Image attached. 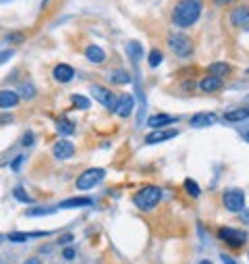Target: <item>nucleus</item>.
<instances>
[{
	"mask_svg": "<svg viewBox=\"0 0 249 264\" xmlns=\"http://www.w3.org/2000/svg\"><path fill=\"white\" fill-rule=\"evenodd\" d=\"M201 0H179L172 8V23L176 27H191L201 15Z\"/></svg>",
	"mask_w": 249,
	"mask_h": 264,
	"instance_id": "f257e3e1",
	"label": "nucleus"
},
{
	"mask_svg": "<svg viewBox=\"0 0 249 264\" xmlns=\"http://www.w3.org/2000/svg\"><path fill=\"white\" fill-rule=\"evenodd\" d=\"M162 198V189L156 187V185H146V187H141L137 193H135V204H137V208L141 210H152V208H156L158 202Z\"/></svg>",
	"mask_w": 249,
	"mask_h": 264,
	"instance_id": "f03ea898",
	"label": "nucleus"
},
{
	"mask_svg": "<svg viewBox=\"0 0 249 264\" xmlns=\"http://www.w3.org/2000/svg\"><path fill=\"white\" fill-rule=\"evenodd\" d=\"M104 175H106V171H104V169H100V167L87 169V171H83V173L77 177L75 187H77V189H81V191L91 189V187H96L100 181H104Z\"/></svg>",
	"mask_w": 249,
	"mask_h": 264,
	"instance_id": "7ed1b4c3",
	"label": "nucleus"
},
{
	"mask_svg": "<svg viewBox=\"0 0 249 264\" xmlns=\"http://www.w3.org/2000/svg\"><path fill=\"white\" fill-rule=\"evenodd\" d=\"M168 48L172 50V54L187 59V56L193 54V42L189 40L185 33H170L168 36Z\"/></svg>",
	"mask_w": 249,
	"mask_h": 264,
	"instance_id": "20e7f679",
	"label": "nucleus"
},
{
	"mask_svg": "<svg viewBox=\"0 0 249 264\" xmlns=\"http://www.w3.org/2000/svg\"><path fill=\"white\" fill-rule=\"evenodd\" d=\"M222 202H224V208L231 210V212H241L245 208V193L243 189H237L231 187L222 193Z\"/></svg>",
	"mask_w": 249,
	"mask_h": 264,
	"instance_id": "39448f33",
	"label": "nucleus"
},
{
	"mask_svg": "<svg viewBox=\"0 0 249 264\" xmlns=\"http://www.w3.org/2000/svg\"><path fill=\"white\" fill-rule=\"evenodd\" d=\"M218 237L222 239L227 246L231 248H241L247 242V231H241V229H233V227H222L218 231Z\"/></svg>",
	"mask_w": 249,
	"mask_h": 264,
	"instance_id": "423d86ee",
	"label": "nucleus"
},
{
	"mask_svg": "<svg viewBox=\"0 0 249 264\" xmlns=\"http://www.w3.org/2000/svg\"><path fill=\"white\" fill-rule=\"evenodd\" d=\"M91 96L96 98L102 106H108V108L114 110V106H116V96L112 94L108 88H104V86H91Z\"/></svg>",
	"mask_w": 249,
	"mask_h": 264,
	"instance_id": "0eeeda50",
	"label": "nucleus"
},
{
	"mask_svg": "<svg viewBox=\"0 0 249 264\" xmlns=\"http://www.w3.org/2000/svg\"><path fill=\"white\" fill-rule=\"evenodd\" d=\"M52 154L58 158V160H67V158H71L75 154V146L71 144L69 140H58L56 144H54V148H52Z\"/></svg>",
	"mask_w": 249,
	"mask_h": 264,
	"instance_id": "6e6552de",
	"label": "nucleus"
},
{
	"mask_svg": "<svg viewBox=\"0 0 249 264\" xmlns=\"http://www.w3.org/2000/svg\"><path fill=\"white\" fill-rule=\"evenodd\" d=\"M73 75H75V69L71 67V65H65V63L56 65V67L52 69V77L56 79L58 84H69L71 79H73Z\"/></svg>",
	"mask_w": 249,
	"mask_h": 264,
	"instance_id": "1a4fd4ad",
	"label": "nucleus"
},
{
	"mask_svg": "<svg viewBox=\"0 0 249 264\" xmlns=\"http://www.w3.org/2000/svg\"><path fill=\"white\" fill-rule=\"evenodd\" d=\"M133 96L131 94H125V96H118V102H116V106H114V114L116 117H129L133 110Z\"/></svg>",
	"mask_w": 249,
	"mask_h": 264,
	"instance_id": "9d476101",
	"label": "nucleus"
},
{
	"mask_svg": "<svg viewBox=\"0 0 249 264\" xmlns=\"http://www.w3.org/2000/svg\"><path fill=\"white\" fill-rule=\"evenodd\" d=\"M231 21H233V25H237V27L249 25V6H245V4L235 6L231 10Z\"/></svg>",
	"mask_w": 249,
	"mask_h": 264,
	"instance_id": "9b49d317",
	"label": "nucleus"
},
{
	"mask_svg": "<svg viewBox=\"0 0 249 264\" xmlns=\"http://www.w3.org/2000/svg\"><path fill=\"white\" fill-rule=\"evenodd\" d=\"M216 123V114L214 112H199L195 114V117H191V121H189V125L195 129H201V127H210V125Z\"/></svg>",
	"mask_w": 249,
	"mask_h": 264,
	"instance_id": "f8f14e48",
	"label": "nucleus"
},
{
	"mask_svg": "<svg viewBox=\"0 0 249 264\" xmlns=\"http://www.w3.org/2000/svg\"><path fill=\"white\" fill-rule=\"evenodd\" d=\"M197 86H199L201 91H206V94H212V91H218V89L222 88V79H220V77H214V75H206Z\"/></svg>",
	"mask_w": 249,
	"mask_h": 264,
	"instance_id": "ddd939ff",
	"label": "nucleus"
},
{
	"mask_svg": "<svg viewBox=\"0 0 249 264\" xmlns=\"http://www.w3.org/2000/svg\"><path fill=\"white\" fill-rule=\"evenodd\" d=\"M21 96L17 91H10V89H0V108H13L19 104Z\"/></svg>",
	"mask_w": 249,
	"mask_h": 264,
	"instance_id": "4468645a",
	"label": "nucleus"
},
{
	"mask_svg": "<svg viewBox=\"0 0 249 264\" xmlns=\"http://www.w3.org/2000/svg\"><path fill=\"white\" fill-rule=\"evenodd\" d=\"M179 135V131H172V129H168V131H152V133H148L146 135V144H160V142H166V140H172V137H176Z\"/></svg>",
	"mask_w": 249,
	"mask_h": 264,
	"instance_id": "2eb2a0df",
	"label": "nucleus"
},
{
	"mask_svg": "<svg viewBox=\"0 0 249 264\" xmlns=\"http://www.w3.org/2000/svg\"><path fill=\"white\" fill-rule=\"evenodd\" d=\"M179 119L174 114H154V117L148 119V125L152 129H158V127H164V125H170V123H176Z\"/></svg>",
	"mask_w": 249,
	"mask_h": 264,
	"instance_id": "dca6fc26",
	"label": "nucleus"
},
{
	"mask_svg": "<svg viewBox=\"0 0 249 264\" xmlns=\"http://www.w3.org/2000/svg\"><path fill=\"white\" fill-rule=\"evenodd\" d=\"M85 56H87V61L93 63V65H100V63L106 61V52L100 48V46H96V44L87 46V48H85Z\"/></svg>",
	"mask_w": 249,
	"mask_h": 264,
	"instance_id": "f3484780",
	"label": "nucleus"
},
{
	"mask_svg": "<svg viewBox=\"0 0 249 264\" xmlns=\"http://www.w3.org/2000/svg\"><path fill=\"white\" fill-rule=\"evenodd\" d=\"M224 119H227V121H231V123L245 121V119H249V106L233 108V110H229V112H224Z\"/></svg>",
	"mask_w": 249,
	"mask_h": 264,
	"instance_id": "a211bd4d",
	"label": "nucleus"
},
{
	"mask_svg": "<svg viewBox=\"0 0 249 264\" xmlns=\"http://www.w3.org/2000/svg\"><path fill=\"white\" fill-rule=\"evenodd\" d=\"M56 133L58 135H73L75 133V123L65 119V117H61V119L56 121Z\"/></svg>",
	"mask_w": 249,
	"mask_h": 264,
	"instance_id": "6ab92c4d",
	"label": "nucleus"
},
{
	"mask_svg": "<svg viewBox=\"0 0 249 264\" xmlns=\"http://www.w3.org/2000/svg\"><path fill=\"white\" fill-rule=\"evenodd\" d=\"M231 73V65L229 63H214V65H210L208 69V75H214V77H220L224 79Z\"/></svg>",
	"mask_w": 249,
	"mask_h": 264,
	"instance_id": "aec40b11",
	"label": "nucleus"
},
{
	"mask_svg": "<svg viewBox=\"0 0 249 264\" xmlns=\"http://www.w3.org/2000/svg\"><path fill=\"white\" fill-rule=\"evenodd\" d=\"M83 206H91V198H69L58 204V208H83Z\"/></svg>",
	"mask_w": 249,
	"mask_h": 264,
	"instance_id": "412c9836",
	"label": "nucleus"
},
{
	"mask_svg": "<svg viewBox=\"0 0 249 264\" xmlns=\"http://www.w3.org/2000/svg\"><path fill=\"white\" fill-rule=\"evenodd\" d=\"M48 231H35V233H8V242H15V244H23L31 237H46Z\"/></svg>",
	"mask_w": 249,
	"mask_h": 264,
	"instance_id": "4be33fe9",
	"label": "nucleus"
},
{
	"mask_svg": "<svg viewBox=\"0 0 249 264\" xmlns=\"http://www.w3.org/2000/svg\"><path fill=\"white\" fill-rule=\"evenodd\" d=\"M110 82L116 84V86H123V84H131V75H129L127 71H114L110 75Z\"/></svg>",
	"mask_w": 249,
	"mask_h": 264,
	"instance_id": "5701e85b",
	"label": "nucleus"
},
{
	"mask_svg": "<svg viewBox=\"0 0 249 264\" xmlns=\"http://www.w3.org/2000/svg\"><path fill=\"white\" fill-rule=\"evenodd\" d=\"M71 102H73V106L79 108V110H85L89 106V98H85L83 94H73L71 96Z\"/></svg>",
	"mask_w": 249,
	"mask_h": 264,
	"instance_id": "b1692460",
	"label": "nucleus"
},
{
	"mask_svg": "<svg viewBox=\"0 0 249 264\" xmlns=\"http://www.w3.org/2000/svg\"><path fill=\"white\" fill-rule=\"evenodd\" d=\"M58 208V206H40V208H29L25 214L27 216H44V214H50Z\"/></svg>",
	"mask_w": 249,
	"mask_h": 264,
	"instance_id": "393cba45",
	"label": "nucleus"
},
{
	"mask_svg": "<svg viewBox=\"0 0 249 264\" xmlns=\"http://www.w3.org/2000/svg\"><path fill=\"white\" fill-rule=\"evenodd\" d=\"M19 96H21V98H25V100H31V98H35V88H33L29 82L21 84V88H19Z\"/></svg>",
	"mask_w": 249,
	"mask_h": 264,
	"instance_id": "a878e982",
	"label": "nucleus"
},
{
	"mask_svg": "<svg viewBox=\"0 0 249 264\" xmlns=\"http://www.w3.org/2000/svg\"><path fill=\"white\" fill-rule=\"evenodd\" d=\"M185 189H187V193H191L193 198H199L201 196V189H199V185H197L193 179H185Z\"/></svg>",
	"mask_w": 249,
	"mask_h": 264,
	"instance_id": "bb28decb",
	"label": "nucleus"
},
{
	"mask_svg": "<svg viewBox=\"0 0 249 264\" xmlns=\"http://www.w3.org/2000/svg\"><path fill=\"white\" fill-rule=\"evenodd\" d=\"M13 196L19 200V202H25V204H31V198H29V193L25 191V189H23L21 185H17L15 189H13Z\"/></svg>",
	"mask_w": 249,
	"mask_h": 264,
	"instance_id": "cd10ccee",
	"label": "nucleus"
},
{
	"mask_svg": "<svg viewBox=\"0 0 249 264\" xmlns=\"http://www.w3.org/2000/svg\"><path fill=\"white\" fill-rule=\"evenodd\" d=\"M162 63V52L158 50V48H154L152 52H150V59H148V65L150 67H158Z\"/></svg>",
	"mask_w": 249,
	"mask_h": 264,
	"instance_id": "c85d7f7f",
	"label": "nucleus"
},
{
	"mask_svg": "<svg viewBox=\"0 0 249 264\" xmlns=\"http://www.w3.org/2000/svg\"><path fill=\"white\" fill-rule=\"evenodd\" d=\"M127 52H129V56H131L133 61H137V59H139V54H141V46H139L137 42H129Z\"/></svg>",
	"mask_w": 249,
	"mask_h": 264,
	"instance_id": "c756f323",
	"label": "nucleus"
},
{
	"mask_svg": "<svg viewBox=\"0 0 249 264\" xmlns=\"http://www.w3.org/2000/svg\"><path fill=\"white\" fill-rule=\"evenodd\" d=\"M21 144H23V148H31L33 146V133L31 131H25V135L21 137Z\"/></svg>",
	"mask_w": 249,
	"mask_h": 264,
	"instance_id": "7c9ffc66",
	"label": "nucleus"
},
{
	"mask_svg": "<svg viewBox=\"0 0 249 264\" xmlns=\"http://www.w3.org/2000/svg\"><path fill=\"white\" fill-rule=\"evenodd\" d=\"M23 160H25V156H23V154H19L15 160H13V163H10V169H13L15 171V173H17V171L21 169V165H23Z\"/></svg>",
	"mask_w": 249,
	"mask_h": 264,
	"instance_id": "2f4dec72",
	"label": "nucleus"
},
{
	"mask_svg": "<svg viewBox=\"0 0 249 264\" xmlns=\"http://www.w3.org/2000/svg\"><path fill=\"white\" fill-rule=\"evenodd\" d=\"M63 256H65L67 260H73V258H75V248H65V250H63Z\"/></svg>",
	"mask_w": 249,
	"mask_h": 264,
	"instance_id": "473e14b6",
	"label": "nucleus"
},
{
	"mask_svg": "<svg viewBox=\"0 0 249 264\" xmlns=\"http://www.w3.org/2000/svg\"><path fill=\"white\" fill-rule=\"evenodd\" d=\"M23 38H25L23 33H10V36H6V40H8V42H21Z\"/></svg>",
	"mask_w": 249,
	"mask_h": 264,
	"instance_id": "72a5a7b5",
	"label": "nucleus"
},
{
	"mask_svg": "<svg viewBox=\"0 0 249 264\" xmlns=\"http://www.w3.org/2000/svg\"><path fill=\"white\" fill-rule=\"evenodd\" d=\"M10 56H13V50H4L2 54H0V65H2L4 61H8V59H10Z\"/></svg>",
	"mask_w": 249,
	"mask_h": 264,
	"instance_id": "f704fd0d",
	"label": "nucleus"
},
{
	"mask_svg": "<svg viewBox=\"0 0 249 264\" xmlns=\"http://www.w3.org/2000/svg\"><path fill=\"white\" fill-rule=\"evenodd\" d=\"M71 242H73V235H63L61 239H58V244H61V246H65V244H71Z\"/></svg>",
	"mask_w": 249,
	"mask_h": 264,
	"instance_id": "c9c22d12",
	"label": "nucleus"
},
{
	"mask_svg": "<svg viewBox=\"0 0 249 264\" xmlns=\"http://www.w3.org/2000/svg\"><path fill=\"white\" fill-rule=\"evenodd\" d=\"M220 260H222V264H237L231 256H227V254H220Z\"/></svg>",
	"mask_w": 249,
	"mask_h": 264,
	"instance_id": "e433bc0d",
	"label": "nucleus"
},
{
	"mask_svg": "<svg viewBox=\"0 0 249 264\" xmlns=\"http://www.w3.org/2000/svg\"><path fill=\"white\" fill-rule=\"evenodd\" d=\"M25 264H42V260L33 256V258H27V260H25Z\"/></svg>",
	"mask_w": 249,
	"mask_h": 264,
	"instance_id": "4c0bfd02",
	"label": "nucleus"
},
{
	"mask_svg": "<svg viewBox=\"0 0 249 264\" xmlns=\"http://www.w3.org/2000/svg\"><path fill=\"white\" fill-rule=\"evenodd\" d=\"M199 264H212V262H210V260H201Z\"/></svg>",
	"mask_w": 249,
	"mask_h": 264,
	"instance_id": "58836bf2",
	"label": "nucleus"
},
{
	"mask_svg": "<svg viewBox=\"0 0 249 264\" xmlns=\"http://www.w3.org/2000/svg\"><path fill=\"white\" fill-rule=\"evenodd\" d=\"M0 2H6V0H0Z\"/></svg>",
	"mask_w": 249,
	"mask_h": 264,
	"instance_id": "ea45409f",
	"label": "nucleus"
},
{
	"mask_svg": "<svg viewBox=\"0 0 249 264\" xmlns=\"http://www.w3.org/2000/svg\"><path fill=\"white\" fill-rule=\"evenodd\" d=\"M224 2H231V0H224Z\"/></svg>",
	"mask_w": 249,
	"mask_h": 264,
	"instance_id": "a19ab883",
	"label": "nucleus"
}]
</instances>
